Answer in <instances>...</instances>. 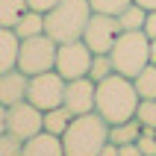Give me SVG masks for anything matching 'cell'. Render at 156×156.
<instances>
[{
	"instance_id": "7",
	"label": "cell",
	"mask_w": 156,
	"mask_h": 156,
	"mask_svg": "<svg viewBox=\"0 0 156 156\" xmlns=\"http://www.w3.org/2000/svg\"><path fill=\"white\" fill-rule=\"evenodd\" d=\"M62 94H65V77H59L56 71H44L35 74L27 83V100L33 106H38L41 112L62 106Z\"/></svg>"
},
{
	"instance_id": "9",
	"label": "cell",
	"mask_w": 156,
	"mask_h": 156,
	"mask_svg": "<svg viewBox=\"0 0 156 156\" xmlns=\"http://www.w3.org/2000/svg\"><path fill=\"white\" fill-rule=\"evenodd\" d=\"M121 33L118 18L115 15H103V12H91L86 30H83V41L91 47V53H109L115 38Z\"/></svg>"
},
{
	"instance_id": "6",
	"label": "cell",
	"mask_w": 156,
	"mask_h": 156,
	"mask_svg": "<svg viewBox=\"0 0 156 156\" xmlns=\"http://www.w3.org/2000/svg\"><path fill=\"white\" fill-rule=\"evenodd\" d=\"M91 59L94 53L83 38H74V41H62L56 47V65L53 71L65 80H77V77H88V68H91Z\"/></svg>"
},
{
	"instance_id": "15",
	"label": "cell",
	"mask_w": 156,
	"mask_h": 156,
	"mask_svg": "<svg viewBox=\"0 0 156 156\" xmlns=\"http://www.w3.org/2000/svg\"><path fill=\"white\" fill-rule=\"evenodd\" d=\"M141 136V124L136 118L130 121H121V124H109V141L112 144H130Z\"/></svg>"
},
{
	"instance_id": "14",
	"label": "cell",
	"mask_w": 156,
	"mask_h": 156,
	"mask_svg": "<svg viewBox=\"0 0 156 156\" xmlns=\"http://www.w3.org/2000/svg\"><path fill=\"white\" fill-rule=\"evenodd\" d=\"M15 35L18 38H30V35H38V33H44V15L41 12H35V9H27L24 15L15 21Z\"/></svg>"
},
{
	"instance_id": "13",
	"label": "cell",
	"mask_w": 156,
	"mask_h": 156,
	"mask_svg": "<svg viewBox=\"0 0 156 156\" xmlns=\"http://www.w3.org/2000/svg\"><path fill=\"white\" fill-rule=\"evenodd\" d=\"M18 47H21V38L15 35V30L0 27V74L18 65Z\"/></svg>"
},
{
	"instance_id": "11",
	"label": "cell",
	"mask_w": 156,
	"mask_h": 156,
	"mask_svg": "<svg viewBox=\"0 0 156 156\" xmlns=\"http://www.w3.org/2000/svg\"><path fill=\"white\" fill-rule=\"evenodd\" d=\"M27 83H30V77H27L21 68L3 71V74H0V103L12 106V103H18V100H27Z\"/></svg>"
},
{
	"instance_id": "21",
	"label": "cell",
	"mask_w": 156,
	"mask_h": 156,
	"mask_svg": "<svg viewBox=\"0 0 156 156\" xmlns=\"http://www.w3.org/2000/svg\"><path fill=\"white\" fill-rule=\"evenodd\" d=\"M109 74H115L109 53H94V59H91V68H88V77L94 80V83H100V80H106Z\"/></svg>"
},
{
	"instance_id": "20",
	"label": "cell",
	"mask_w": 156,
	"mask_h": 156,
	"mask_svg": "<svg viewBox=\"0 0 156 156\" xmlns=\"http://www.w3.org/2000/svg\"><path fill=\"white\" fill-rule=\"evenodd\" d=\"M136 121L141 124V130H156V97L139 100V109H136Z\"/></svg>"
},
{
	"instance_id": "25",
	"label": "cell",
	"mask_w": 156,
	"mask_h": 156,
	"mask_svg": "<svg viewBox=\"0 0 156 156\" xmlns=\"http://www.w3.org/2000/svg\"><path fill=\"white\" fill-rule=\"evenodd\" d=\"M144 35L147 38H156V9H150L147 18H144Z\"/></svg>"
},
{
	"instance_id": "1",
	"label": "cell",
	"mask_w": 156,
	"mask_h": 156,
	"mask_svg": "<svg viewBox=\"0 0 156 156\" xmlns=\"http://www.w3.org/2000/svg\"><path fill=\"white\" fill-rule=\"evenodd\" d=\"M139 91L133 86L130 77L124 74H109L106 80L97 83V94H94V112L103 118L106 124H121L136 118L139 109Z\"/></svg>"
},
{
	"instance_id": "22",
	"label": "cell",
	"mask_w": 156,
	"mask_h": 156,
	"mask_svg": "<svg viewBox=\"0 0 156 156\" xmlns=\"http://www.w3.org/2000/svg\"><path fill=\"white\" fill-rule=\"evenodd\" d=\"M91 3V9L94 12H103V15H118V12H124V9L130 6L133 0H88Z\"/></svg>"
},
{
	"instance_id": "5",
	"label": "cell",
	"mask_w": 156,
	"mask_h": 156,
	"mask_svg": "<svg viewBox=\"0 0 156 156\" xmlns=\"http://www.w3.org/2000/svg\"><path fill=\"white\" fill-rule=\"evenodd\" d=\"M56 47H59V44L53 41L47 33L21 38V47H18V65H15V68H21L27 77L53 71V65H56Z\"/></svg>"
},
{
	"instance_id": "4",
	"label": "cell",
	"mask_w": 156,
	"mask_h": 156,
	"mask_svg": "<svg viewBox=\"0 0 156 156\" xmlns=\"http://www.w3.org/2000/svg\"><path fill=\"white\" fill-rule=\"evenodd\" d=\"M109 59L115 74H124L130 80L144 65H150V38L144 35V30H121L109 50Z\"/></svg>"
},
{
	"instance_id": "30",
	"label": "cell",
	"mask_w": 156,
	"mask_h": 156,
	"mask_svg": "<svg viewBox=\"0 0 156 156\" xmlns=\"http://www.w3.org/2000/svg\"><path fill=\"white\" fill-rule=\"evenodd\" d=\"M150 62L156 65V38H150Z\"/></svg>"
},
{
	"instance_id": "2",
	"label": "cell",
	"mask_w": 156,
	"mask_h": 156,
	"mask_svg": "<svg viewBox=\"0 0 156 156\" xmlns=\"http://www.w3.org/2000/svg\"><path fill=\"white\" fill-rule=\"evenodd\" d=\"M106 141H109V124L97 112L74 115L68 130L62 133L65 156H97Z\"/></svg>"
},
{
	"instance_id": "10",
	"label": "cell",
	"mask_w": 156,
	"mask_h": 156,
	"mask_svg": "<svg viewBox=\"0 0 156 156\" xmlns=\"http://www.w3.org/2000/svg\"><path fill=\"white\" fill-rule=\"evenodd\" d=\"M94 94H97V83L91 77H77V80H65V94H62V106L71 115H86L94 112Z\"/></svg>"
},
{
	"instance_id": "28",
	"label": "cell",
	"mask_w": 156,
	"mask_h": 156,
	"mask_svg": "<svg viewBox=\"0 0 156 156\" xmlns=\"http://www.w3.org/2000/svg\"><path fill=\"white\" fill-rule=\"evenodd\" d=\"M6 109H9V106L0 103V133H6Z\"/></svg>"
},
{
	"instance_id": "29",
	"label": "cell",
	"mask_w": 156,
	"mask_h": 156,
	"mask_svg": "<svg viewBox=\"0 0 156 156\" xmlns=\"http://www.w3.org/2000/svg\"><path fill=\"white\" fill-rule=\"evenodd\" d=\"M136 3H139L141 9H147V12H150V9H156V0H136Z\"/></svg>"
},
{
	"instance_id": "3",
	"label": "cell",
	"mask_w": 156,
	"mask_h": 156,
	"mask_svg": "<svg viewBox=\"0 0 156 156\" xmlns=\"http://www.w3.org/2000/svg\"><path fill=\"white\" fill-rule=\"evenodd\" d=\"M91 3L88 0H59L50 12H44V33L56 44L83 38L88 18H91Z\"/></svg>"
},
{
	"instance_id": "27",
	"label": "cell",
	"mask_w": 156,
	"mask_h": 156,
	"mask_svg": "<svg viewBox=\"0 0 156 156\" xmlns=\"http://www.w3.org/2000/svg\"><path fill=\"white\" fill-rule=\"evenodd\" d=\"M97 156H118V144H112V141H106L103 147H100V153Z\"/></svg>"
},
{
	"instance_id": "23",
	"label": "cell",
	"mask_w": 156,
	"mask_h": 156,
	"mask_svg": "<svg viewBox=\"0 0 156 156\" xmlns=\"http://www.w3.org/2000/svg\"><path fill=\"white\" fill-rule=\"evenodd\" d=\"M21 147H24V141L12 136V133H0V156H21Z\"/></svg>"
},
{
	"instance_id": "24",
	"label": "cell",
	"mask_w": 156,
	"mask_h": 156,
	"mask_svg": "<svg viewBox=\"0 0 156 156\" xmlns=\"http://www.w3.org/2000/svg\"><path fill=\"white\" fill-rule=\"evenodd\" d=\"M56 3H59V0H27V6L35 9V12H41V15H44V12H50Z\"/></svg>"
},
{
	"instance_id": "16",
	"label": "cell",
	"mask_w": 156,
	"mask_h": 156,
	"mask_svg": "<svg viewBox=\"0 0 156 156\" xmlns=\"http://www.w3.org/2000/svg\"><path fill=\"white\" fill-rule=\"evenodd\" d=\"M133 86H136V91H139L141 100L156 97V65H153V62H150V65H144V68L133 77Z\"/></svg>"
},
{
	"instance_id": "18",
	"label": "cell",
	"mask_w": 156,
	"mask_h": 156,
	"mask_svg": "<svg viewBox=\"0 0 156 156\" xmlns=\"http://www.w3.org/2000/svg\"><path fill=\"white\" fill-rule=\"evenodd\" d=\"M118 27L121 30H144V18H147V9H141L136 0H133L130 6L124 9V12H118Z\"/></svg>"
},
{
	"instance_id": "26",
	"label": "cell",
	"mask_w": 156,
	"mask_h": 156,
	"mask_svg": "<svg viewBox=\"0 0 156 156\" xmlns=\"http://www.w3.org/2000/svg\"><path fill=\"white\" fill-rule=\"evenodd\" d=\"M118 156H141V150L136 141H130V144H118Z\"/></svg>"
},
{
	"instance_id": "8",
	"label": "cell",
	"mask_w": 156,
	"mask_h": 156,
	"mask_svg": "<svg viewBox=\"0 0 156 156\" xmlns=\"http://www.w3.org/2000/svg\"><path fill=\"white\" fill-rule=\"evenodd\" d=\"M6 130L12 136H18L21 141L33 139L44 130V112L38 106H33L30 100H18L6 109Z\"/></svg>"
},
{
	"instance_id": "12",
	"label": "cell",
	"mask_w": 156,
	"mask_h": 156,
	"mask_svg": "<svg viewBox=\"0 0 156 156\" xmlns=\"http://www.w3.org/2000/svg\"><path fill=\"white\" fill-rule=\"evenodd\" d=\"M21 156H65V147H62V139H59V136L41 130L38 136H33V139L24 141Z\"/></svg>"
},
{
	"instance_id": "19",
	"label": "cell",
	"mask_w": 156,
	"mask_h": 156,
	"mask_svg": "<svg viewBox=\"0 0 156 156\" xmlns=\"http://www.w3.org/2000/svg\"><path fill=\"white\" fill-rule=\"evenodd\" d=\"M27 0H0V27H15V21L27 12Z\"/></svg>"
},
{
	"instance_id": "17",
	"label": "cell",
	"mask_w": 156,
	"mask_h": 156,
	"mask_svg": "<svg viewBox=\"0 0 156 156\" xmlns=\"http://www.w3.org/2000/svg\"><path fill=\"white\" fill-rule=\"evenodd\" d=\"M71 118H74V115H71L65 106L47 109V112H44V133H53V136H59V139H62V133L68 130Z\"/></svg>"
}]
</instances>
